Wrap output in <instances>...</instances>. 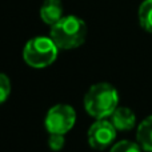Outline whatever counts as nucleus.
Returning <instances> with one entry per match:
<instances>
[{
    "instance_id": "0eeeda50",
    "label": "nucleus",
    "mask_w": 152,
    "mask_h": 152,
    "mask_svg": "<svg viewBox=\"0 0 152 152\" xmlns=\"http://www.w3.org/2000/svg\"><path fill=\"white\" fill-rule=\"evenodd\" d=\"M110 118L118 131H131L136 124V115L128 107H118Z\"/></svg>"
},
{
    "instance_id": "39448f33",
    "label": "nucleus",
    "mask_w": 152,
    "mask_h": 152,
    "mask_svg": "<svg viewBox=\"0 0 152 152\" xmlns=\"http://www.w3.org/2000/svg\"><path fill=\"white\" fill-rule=\"evenodd\" d=\"M116 131L111 121L105 119H97L94 124H91L87 134L88 144L96 151H104L113 144L116 139Z\"/></svg>"
},
{
    "instance_id": "f257e3e1",
    "label": "nucleus",
    "mask_w": 152,
    "mask_h": 152,
    "mask_svg": "<svg viewBox=\"0 0 152 152\" xmlns=\"http://www.w3.org/2000/svg\"><path fill=\"white\" fill-rule=\"evenodd\" d=\"M118 89L110 83H96L88 88L84 95V108L92 118H110L119 107Z\"/></svg>"
},
{
    "instance_id": "1a4fd4ad",
    "label": "nucleus",
    "mask_w": 152,
    "mask_h": 152,
    "mask_svg": "<svg viewBox=\"0 0 152 152\" xmlns=\"http://www.w3.org/2000/svg\"><path fill=\"white\" fill-rule=\"evenodd\" d=\"M137 20L145 32L152 34V0H143L137 10Z\"/></svg>"
},
{
    "instance_id": "6e6552de",
    "label": "nucleus",
    "mask_w": 152,
    "mask_h": 152,
    "mask_svg": "<svg viewBox=\"0 0 152 152\" xmlns=\"http://www.w3.org/2000/svg\"><path fill=\"white\" fill-rule=\"evenodd\" d=\"M136 142L143 151L152 152V116L145 118L136 131Z\"/></svg>"
},
{
    "instance_id": "423d86ee",
    "label": "nucleus",
    "mask_w": 152,
    "mask_h": 152,
    "mask_svg": "<svg viewBox=\"0 0 152 152\" xmlns=\"http://www.w3.org/2000/svg\"><path fill=\"white\" fill-rule=\"evenodd\" d=\"M40 18L45 24L52 27L64 16V7L61 0H44L40 5Z\"/></svg>"
},
{
    "instance_id": "9b49d317",
    "label": "nucleus",
    "mask_w": 152,
    "mask_h": 152,
    "mask_svg": "<svg viewBox=\"0 0 152 152\" xmlns=\"http://www.w3.org/2000/svg\"><path fill=\"white\" fill-rule=\"evenodd\" d=\"M11 89H12V86H11L10 77L5 74L0 72V104L7 102V99L11 95Z\"/></svg>"
},
{
    "instance_id": "9d476101",
    "label": "nucleus",
    "mask_w": 152,
    "mask_h": 152,
    "mask_svg": "<svg viewBox=\"0 0 152 152\" xmlns=\"http://www.w3.org/2000/svg\"><path fill=\"white\" fill-rule=\"evenodd\" d=\"M110 152H142V147L137 143L129 142V140H121L111 147Z\"/></svg>"
},
{
    "instance_id": "f8f14e48",
    "label": "nucleus",
    "mask_w": 152,
    "mask_h": 152,
    "mask_svg": "<svg viewBox=\"0 0 152 152\" xmlns=\"http://www.w3.org/2000/svg\"><path fill=\"white\" fill-rule=\"evenodd\" d=\"M64 144H66V137L61 134H50L48 137V147L52 151H60L63 150Z\"/></svg>"
},
{
    "instance_id": "20e7f679",
    "label": "nucleus",
    "mask_w": 152,
    "mask_h": 152,
    "mask_svg": "<svg viewBox=\"0 0 152 152\" xmlns=\"http://www.w3.org/2000/svg\"><path fill=\"white\" fill-rule=\"evenodd\" d=\"M76 123V112L68 104H56L50 108L44 119V126L48 134L66 135Z\"/></svg>"
},
{
    "instance_id": "f03ea898",
    "label": "nucleus",
    "mask_w": 152,
    "mask_h": 152,
    "mask_svg": "<svg viewBox=\"0 0 152 152\" xmlns=\"http://www.w3.org/2000/svg\"><path fill=\"white\" fill-rule=\"evenodd\" d=\"M88 34L86 21L75 15L63 16L51 27L50 37L55 42L59 50H75L84 44Z\"/></svg>"
},
{
    "instance_id": "7ed1b4c3",
    "label": "nucleus",
    "mask_w": 152,
    "mask_h": 152,
    "mask_svg": "<svg viewBox=\"0 0 152 152\" xmlns=\"http://www.w3.org/2000/svg\"><path fill=\"white\" fill-rule=\"evenodd\" d=\"M59 48L50 36H35L26 43L23 59L32 68H45L56 60Z\"/></svg>"
}]
</instances>
